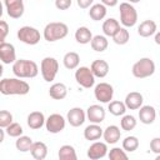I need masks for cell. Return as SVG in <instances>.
<instances>
[{
    "instance_id": "6da1fadb",
    "label": "cell",
    "mask_w": 160,
    "mask_h": 160,
    "mask_svg": "<svg viewBox=\"0 0 160 160\" xmlns=\"http://www.w3.org/2000/svg\"><path fill=\"white\" fill-rule=\"evenodd\" d=\"M30 85L20 78H4L0 81V92L2 95H26Z\"/></svg>"
},
{
    "instance_id": "7a4b0ae2",
    "label": "cell",
    "mask_w": 160,
    "mask_h": 160,
    "mask_svg": "<svg viewBox=\"0 0 160 160\" xmlns=\"http://www.w3.org/2000/svg\"><path fill=\"white\" fill-rule=\"evenodd\" d=\"M12 74L20 79H32L39 74V66L32 60L19 59L12 64Z\"/></svg>"
},
{
    "instance_id": "3957f363",
    "label": "cell",
    "mask_w": 160,
    "mask_h": 160,
    "mask_svg": "<svg viewBox=\"0 0 160 160\" xmlns=\"http://www.w3.org/2000/svg\"><path fill=\"white\" fill-rule=\"evenodd\" d=\"M68 34H69V28L65 22L52 21V22L46 24V26L44 28L42 36L46 41L54 42V41H58V40H61V39L66 38Z\"/></svg>"
},
{
    "instance_id": "277c9868",
    "label": "cell",
    "mask_w": 160,
    "mask_h": 160,
    "mask_svg": "<svg viewBox=\"0 0 160 160\" xmlns=\"http://www.w3.org/2000/svg\"><path fill=\"white\" fill-rule=\"evenodd\" d=\"M131 72L136 79L149 78L155 72V62L150 58H141L132 65Z\"/></svg>"
},
{
    "instance_id": "5b68a950",
    "label": "cell",
    "mask_w": 160,
    "mask_h": 160,
    "mask_svg": "<svg viewBox=\"0 0 160 160\" xmlns=\"http://www.w3.org/2000/svg\"><path fill=\"white\" fill-rule=\"evenodd\" d=\"M59 71V62L52 56H46L40 62V72L42 79L46 82H51L55 80Z\"/></svg>"
},
{
    "instance_id": "8992f818",
    "label": "cell",
    "mask_w": 160,
    "mask_h": 160,
    "mask_svg": "<svg viewBox=\"0 0 160 160\" xmlns=\"http://www.w3.org/2000/svg\"><path fill=\"white\" fill-rule=\"evenodd\" d=\"M120 12V22L124 28H132L138 21V11L132 6V4L125 1L121 2L119 6Z\"/></svg>"
},
{
    "instance_id": "52a82bcc",
    "label": "cell",
    "mask_w": 160,
    "mask_h": 160,
    "mask_svg": "<svg viewBox=\"0 0 160 160\" xmlns=\"http://www.w3.org/2000/svg\"><path fill=\"white\" fill-rule=\"evenodd\" d=\"M16 36H18V39H19L21 42H24V44H26V45H36V44L40 41V38H41L40 31H39L36 28L28 26V25L21 26V28L18 30Z\"/></svg>"
},
{
    "instance_id": "ba28073f",
    "label": "cell",
    "mask_w": 160,
    "mask_h": 160,
    "mask_svg": "<svg viewBox=\"0 0 160 160\" xmlns=\"http://www.w3.org/2000/svg\"><path fill=\"white\" fill-rule=\"evenodd\" d=\"M75 80L76 82L84 88V89H90L95 84V75L91 71L90 68L88 66H80L75 71Z\"/></svg>"
},
{
    "instance_id": "9c48e42d",
    "label": "cell",
    "mask_w": 160,
    "mask_h": 160,
    "mask_svg": "<svg viewBox=\"0 0 160 160\" xmlns=\"http://www.w3.org/2000/svg\"><path fill=\"white\" fill-rule=\"evenodd\" d=\"M66 119L60 114H51L45 121V128L50 134H59L65 129Z\"/></svg>"
},
{
    "instance_id": "30bf717a",
    "label": "cell",
    "mask_w": 160,
    "mask_h": 160,
    "mask_svg": "<svg viewBox=\"0 0 160 160\" xmlns=\"http://www.w3.org/2000/svg\"><path fill=\"white\" fill-rule=\"evenodd\" d=\"M95 99L102 104H109L114 96V88L108 82H100L94 89Z\"/></svg>"
},
{
    "instance_id": "8fae6325",
    "label": "cell",
    "mask_w": 160,
    "mask_h": 160,
    "mask_svg": "<svg viewBox=\"0 0 160 160\" xmlns=\"http://www.w3.org/2000/svg\"><path fill=\"white\" fill-rule=\"evenodd\" d=\"M6 14L11 19H20L24 15V0H4Z\"/></svg>"
},
{
    "instance_id": "7c38bea8",
    "label": "cell",
    "mask_w": 160,
    "mask_h": 160,
    "mask_svg": "<svg viewBox=\"0 0 160 160\" xmlns=\"http://www.w3.org/2000/svg\"><path fill=\"white\" fill-rule=\"evenodd\" d=\"M0 59H1L2 64H5V65L14 64L18 60L15 46L10 42H6V41L0 42Z\"/></svg>"
},
{
    "instance_id": "4fadbf2b",
    "label": "cell",
    "mask_w": 160,
    "mask_h": 160,
    "mask_svg": "<svg viewBox=\"0 0 160 160\" xmlns=\"http://www.w3.org/2000/svg\"><path fill=\"white\" fill-rule=\"evenodd\" d=\"M66 120L68 122L74 126V128H79L81 126L85 120H86V112L84 111V109L79 108V106H75V108H71L68 114H66Z\"/></svg>"
},
{
    "instance_id": "5bb4252c",
    "label": "cell",
    "mask_w": 160,
    "mask_h": 160,
    "mask_svg": "<svg viewBox=\"0 0 160 160\" xmlns=\"http://www.w3.org/2000/svg\"><path fill=\"white\" fill-rule=\"evenodd\" d=\"M88 158L90 160H99V159H102L104 156L108 155V144L106 142H101V141H94L89 149H88V152H86Z\"/></svg>"
},
{
    "instance_id": "9a60e30c",
    "label": "cell",
    "mask_w": 160,
    "mask_h": 160,
    "mask_svg": "<svg viewBox=\"0 0 160 160\" xmlns=\"http://www.w3.org/2000/svg\"><path fill=\"white\" fill-rule=\"evenodd\" d=\"M105 116H106V111L101 105L94 104L86 109V118L90 122L101 124L105 120Z\"/></svg>"
},
{
    "instance_id": "2e32d148",
    "label": "cell",
    "mask_w": 160,
    "mask_h": 160,
    "mask_svg": "<svg viewBox=\"0 0 160 160\" xmlns=\"http://www.w3.org/2000/svg\"><path fill=\"white\" fill-rule=\"evenodd\" d=\"M156 119V110L151 105H142L139 109V120L145 125H150Z\"/></svg>"
},
{
    "instance_id": "e0dca14e",
    "label": "cell",
    "mask_w": 160,
    "mask_h": 160,
    "mask_svg": "<svg viewBox=\"0 0 160 160\" xmlns=\"http://www.w3.org/2000/svg\"><path fill=\"white\" fill-rule=\"evenodd\" d=\"M124 102H125V105H126L128 109H130V110H138V109H140L142 106L144 96L139 91H131V92H129L125 96Z\"/></svg>"
},
{
    "instance_id": "ac0fdd59",
    "label": "cell",
    "mask_w": 160,
    "mask_h": 160,
    "mask_svg": "<svg viewBox=\"0 0 160 160\" xmlns=\"http://www.w3.org/2000/svg\"><path fill=\"white\" fill-rule=\"evenodd\" d=\"M91 71L94 72L95 78H99V79H102L105 78L108 74H109V70H110V66L108 64V61L102 60V59H96L91 62V66H90Z\"/></svg>"
},
{
    "instance_id": "d6986e66",
    "label": "cell",
    "mask_w": 160,
    "mask_h": 160,
    "mask_svg": "<svg viewBox=\"0 0 160 160\" xmlns=\"http://www.w3.org/2000/svg\"><path fill=\"white\" fill-rule=\"evenodd\" d=\"M45 116L41 111H32L28 115V119H26V122H28V126L32 130H39L41 129L44 125H45Z\"/></svg>"
},
{
    "instance_id": "ffe728a7",
    "label": "cell",
    "mask_w": 160,
    "mask_h": 160,
    "mask_svg": "<svg viewBox=\"0 0 160 160\" xmlns=\"http://www.w3.org/2000/svg\"><path fill=\"white\" fill-rule=\"evenodd\" d=\"M156 30H158V26L154 20H144L138 26V34L141 38H150L156 34Z\"/></svg>"
},
{
    "instance_id": "44dd1931",
    "label": "cell",
    "mask_w": 160,
    "mask_h": 160,
    "mask_svg": "<svg viewBox=\"0 0 160 160\" xmlns=\"http://www.w3.org/2000/svg\"><path fill=\"white\" fill-rule=\"evenodd\" d=\"M120 136H121V131H120V128L116 125H109L102 132V138L105 142L111 145L116 144L120 140Z\"/></svg>"
},
{
    "instance_id": "7402d4cb",
    "label": "cell",
    "mask_w": 160,
    "mask_h": 160,
    "mask_svg": "<svg viewBox=\"0 0 160 160\" xmlns=\"http://www.w3.org/2000/svg\"><path fill=\"white\" fill-rule=\"evenodd\" d=\"M104 130L101 129L100 124H94L91 122L90 125H88L84 130V138L89 141H96L102 136Z\"/></svg>"
},
{
    "instance_id": "603a6c76",
    "label": "cell",
    "mask_w": 160,
    "mask_h": 160,
    "mask_svg": "<svg viewBox=\"0 0 160 160\" xmlns=\"http://www.w3.org/2000/svg\"><path fill=\"white\" fill-rule=\"evenodd\" d=\"M49 95L54 100H62L68 95V88L64 82H55L49 89Z\"/></svg>"
},
{
    "instance_id": "cb8c5ba5",
    "label": "cell",
    "mask_w": 160,
    "mask_h": 160,
    "mask_svg": "<svg viewBox=\"0 0 160 160\" xmlns=\"http://www.w3.org/2000/svg\"><path fill=\"white\" fill-rule=\"evenodd\" d=\"M31 156L36 160H44L48 156V146L42 141H34L31 149H30Z\"/></svg>"
},
{
    "instance_id": "d4e9b609",
    "label": "cell",
    "mask_w": 160,
    "mask_h": 160,
    "mask_svg": "<svg viewBox=\"0 0 160 160\" xmlns=\"http://www.w3.org/2000/svg\"><path fill=\"white\" fill-rule=\"evenodd\" d=\"M62 64L68 70H74L78 69L79 64H80V56L78 52L75 51H69L64 55L62 58Z\"/></svg>"
},
{
    "instance_id": "484cf974",
    "label": "cell",
    "mask_w": 160,
    "mask_h": 160,
    "mask_svg": "<svg viewBox=\"0 0 160 160\" xmlns=\"http://www.w3.org/2000/svg\"><path fill=\"white\" fill-rule=\"evenodd\" d=\"M106 6L104 4H92L90 6V10H89V16L94 20V21H100L102 20L105 16H106Z\"/></svg>"
},
{
    "instance_id": "4316f807",
    "label": "cell",
    "mask_w": 160,
    "mask_h": 160,
    "mask_svg": "<svg viewBox=\"0 0 160 160\" xmlns=\"http://www.w3.org/2000/svg\"><path fill=\"white\" fill-rule=\"evenodd\" d=\"M120 28H121L120 26V22L116 19H114V18H109V19H106L102 22V32H104L105 36H111L112 38L115 35V32Z\"/></svg>"
},
{
    "instance_id": "83f0119b",
    "label": "cell",
    "mask_w": 160,
    "mask_h": 160,
    "mask_svg": "<svg viewBox=\"0 0 160 160\" xmlns=\"http://www.w3.org/2000/svg\"><path fill=\"white\" fill-rule=\"evenodd\" d=\"M75 40H76L79 44H82V45L91 42V40H92V34H91L90 29L86 28V26H80V28H78L76 31H75Z\"/></svg>"
},
{
    "instance_id": "f1b7e54d",
    "label": "cell",
    "mask_w": 160,
    "mask_h": 160,
    "mask_svg": "<svg viewBox=\"0 0 160 160\" xmlns=\"http://www.w3.org/2000/svg\"><path fill=\"white\" fill-rule=\"evenodd\" d=\"M91 45V49L96 52H102L108 49V45H109V41L106 39L105 35H95L92 36V40L90 42Z\"/></svg>"
},
{
    "instance_id": "f546056e",
    "label": "cell",
    "mask_w": 160,
    "mask_h": 160,
    "mask_svg": "<svg viewBox=\"0 0 160 160\" xmlns=\"http://www.w3.org/2000/svg\"><path fill=\"white\" fill-rule=\"evenodd\" d=\"M58 156H59L60 160H76L78 159L75 148L72 145H68V144L60 146L59 152H58Z\"/></svg>"
},
{
    "instance_id": "4dcf8cb0",
    "label": "cell",
    "mask_w": 160,
    "mask_h": 160,
    "mask_svg": "<svg viewBox=\"0 0 160 160\" xmlns=\"http://www.w3.org/2000/svg\"><path fill=\"white\" fill-rule=\"evenodd\" d=\"M126 105L125 102L120 101V100H114V101H110L109 105H108V110L111 115L114 116H122L125 115L126 112Z\"/></svg>"
},
{
    "instance_id": "1f68e13d",
    "label": "cell",
    "mask_w": 160,
    "mask_h": 160,
    "mask_svg": "<svg viewBox=\"0 0 160 160\" xmlns=\"http://www.w3.org/2000/svg\"><path fill=\"white\" fill-rule=\"evenodd\" d=\"M34 141L30 136H26V135H21L19 138H16V141H15V148L16 150H19L20 152H28L30 151L31 146H32Z\"/></svg>"
},
{
    "instance_id": "d6a6232c",
    "label": "cell",
    "mask_w": 160,
    "mask_h": 160,
    "mask_svg": "<svg viewBox=\"0 0 160 160\" xmlns=\"http://www.w3.org/2000/svg\"><path fill=\"white\" fill-rule=\"evenodd\" d=\"M139 139L134 135H130V136H126L124 140H122V149L126 151V152H134L135 150H138L139 148Z\"/></svg>"
},
{
    "instance_id": "836d02e7",
    "label": "cell",
    "mask_w": 160,
    "mask_h": 160,
    "mask_svg": "<svg viewBox=\"0 0 160 160\" xmlns=\"http://www.w3.org/2000/svg\"><path fill=\"white\" fill-rule=\"evenodd\" d=\"M129 39H130V34L126 28H120L112 36V40L116 45H125V44H128Z\"/></svg>"
},
{
    "instance_id": "e575fe53",
    "label": "cell",
    "mask_w": 160,
    "mask_h": 160,
    "mask_svg": "<svg viewBox=\"0 0 160 160\" xmlns=\"http://www.w3.org/2000/svg\"><path fill=\"white\" fill-rule=\"evenodd\" d=\"M136 124H138V121L134 115H122V118L120 120V126L125 131L134 130L136 128Z\"/></svg>"
},
{
    "instance_id": "d590c367",
    "label": "cell",
    "mask_w": 160,
    "mask_h": 160,
    "mask_svg": "<svg viewBox=\"0 0 160 160\" xmlns=\"http://www.w3.org/2000/svg\"><path fill=\"white\" fill-rule=\"evenodd\" d=\"M5 131L6 134L10 136V138H19L22 135L24 130H22V126L19 124V122H11L8 128H5Z\"/></svg>"
},
{
    "instance_id": "8d00e7d4",
    "label": "cell",
    "mask_w": 160,
    "mask_h": 160,
    "mask_svg": "<svg viewBox=\"0 0 160 160\" xmlns=\"http://www.w3.org/2000/svg\"><path fill=\"white\" fill-rule=\"evenodd\" d=\"M108 156L110 160H126L128 159L126 151L124 149H120V148H112L108 152Z\"/></svg>"
},
{
    "instance_id": "74e56055",
    "label": "cell",
    "mask_w": 160,
    "mask_h": 160,
    "mask_svg": "<svg viewBox=\"0 0 160 160\" xmlns=\"http://www.w3.org/2000/svg\"><path fill=\"white\" fill-rule=\"evenodd\" d=\"M12 122V114L8 110H1L0 111V128L5 129Z\"/></svg>"
},
{
    "instance_id": "f35d334b",
    "label": "cell",
    "mask_w": 160,
    "mask_h": 160,
    "mask_svg": "<svg viewBox=\"0 0 160 160\" xmlns=\"http://www.w3.org/2000/svg\"><path fill=\"white\" fill-rule=\"evenodd\" d=\"M0 32H1V36H0V42L5 41L8 34H9V25L5 20H1L0 21Z\"/></svg>"
},
{
    "instance_id": "ab89813d",
    "label": "cell",
    "mask_w": 160,
    "mask_h": 160,
    "mask_svg": "<svg viewBox=\"0 0 160 160\" xmlns=\"http://www.w3.org/2000/svg\"><path fill=\"white\" fill-rule=\"evenodd\" d=\"M72 4V0H55V6L59 10H68Z\"/></svg>"
},
{
    "instance_id": "60d3db41",
    "label": "cell",
    "mask_w": 160,
    "mask_h": 160,
    "mask_svg": "<svg viewBox=\"0 0 160 160\" xmlns=\"http://www.w3.org/2000/svg\"><path fill=\"white\" fill-rule=\"evenodd\" d=\"M150 150L155 154H160V138H154L150 141Z\"/></svg>"
},
{
    "instance_id": "b9f144b4",
    "label": "cell",
    "mask_w": 160,
    "mask_h": 160,
    "mask_svg": "<svg viewBox=\"0 0 160 160\" xmlns=\"http://www.w3.org/2000/svg\"><path fill=\"white\" fill-rule=\"evenodd\" d=\"M76 4L80 9H89L94 4V0H76Z\"/></svg>"
},
{
    "instance_id": "7bdbcfd3",
    "label": "cell",
    "mask_w": 160,
    "mask_h": 160,
    "mask_svg": "<svg viewBox=\"0 0 160 160\" xmlns=\"http://www.w3.org/2000/svg\"><path fill=\"white\" fill-rule=\"evenodd\" d=\"M119 0H101V4H104L106 8H114L116 6Z\"/></svg>"
},
{
    "instance_id": "ee69618b",
    "label": "cell",
    "mask_w": 160,
    "mask_h": 160,
    "mask_svg": "<svg viewBox=\"0 0 160 160\" xmlns=\"http://www.w3.org/2000/svg\"><path fill=\"white\" fill-rule=\"evenodd\" d=\"M154 41H155L158 45H160V31H156V34H155V36H154Z\"/></svg>"
},
{
    "instance_id": "f6af8a7d",
    "label": "cell",
    "mask_w": 160,
    "mask_h": 160,
    "mask_svg": "<svg viewBox=\"0 0 160 160\" xmlns=\"http://www.w3.org/2000/svg\"><path fill=\"white\" fill-rule=\"evenodd\" d=\"M128 2H130V4H136V2H140L141 0H126Z\"/></svg>"
},
{
    "instance_id": "bcb514c9",
    "label": "cell",
    "mask_w": 160,
    "mask_h": 160,
    "mask_svg": "<svg viewBox=\"0 0 160 160\" xmlns=\"http://www.w3.org/2000/svg\"><path fill=\"white\" fill-rule=\"evenodd\" d=\"M156 160H160V154H156V158H155Z\"/></svg>"
},
{
    "instance_id": "7dc6e473",
    "label": "cell",
    "mask_w": 160,
    "mask_h": 160,
    "mask_svg": "<svg viewBox=\"0 0 160 160\" xmlns=\"http://www.w3.org/2000/svg\"><path fill=\"white\" fill-rule=\"evenodd\" d=\"M159 115H160V110H159Z\"/></svg>"
}]
</instances>
